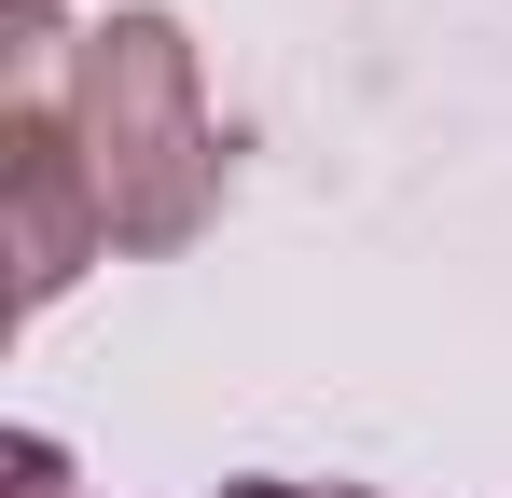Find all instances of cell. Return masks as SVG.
<instances>
[{"instance_id": "obj_1", "label": "cell", "mask_w": 512, "mask_h": 498, "mask_svg": "<svg viewBox=\"0 0 512 498\" xmlns=\"http://www.w3.org/2000/svg\"><path fill=\"white\" fill-rule=\"evenodd\" d=\"M70 139L97 166L111 249H194L222 208V139H208V83L180 14H97L70 42Z\"/></svg>"}, {"instance_id": "obj_2", "label": "cell", "mask_w": 512, "mask_h": 498, "mask_svg": "<svg viewBox=\"0 0 512 498\" xmlns=\"http://www.w3.org/2000/svg\"><path fill=\"white\" fill-rule=\"evenodd\" d=\"M0 194H14V305H56V291L97 263V236H111L70 111H42V97L0 111Z\"/></svg>"}, {"instance_id": "obj_3", "label": "cell", "mask_w": 512, "mask_h": 498, "mask_svg": "<svg viewBox=\"0 0 512 498\" xmlns=\"http://www.w3.org/2000/svg\"><path fill=\"white\" fill-rule=\"evenodd\" d=\"M222 498H374V485H277V471H250V485H222Z\"/></svg>"}]
</instances>
